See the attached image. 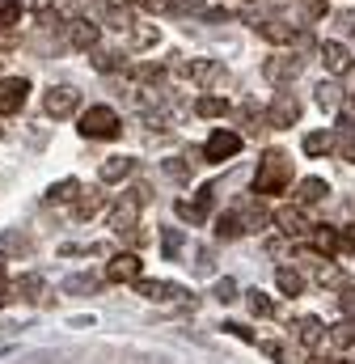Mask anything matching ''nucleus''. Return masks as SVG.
Instances as JSON below:
<instances>
[{"label":"nucleus","instance_id":"nucleus-1","mask_svg":"<svg viewBox=\"0 0 355 364\" xmlns=\"http://www.w3.org/2000/svg\"><path fill=\"white\" fill-rule=\"evenodd\" d=\"M292 186V161L283 153H266L254 174V195H283Z\"/></svg>","mask_w":355,"mask_h":364},{"label":"nucleus","instance_id":"nucleus-2","mask_svg":"<svg viewBox=\"0 0 355 364\" xmlns=\"http://www.w3.org/2000/svg\"><path fill=\"white\" fill-rule=\"evenodd\" d=\"M119 132H123V123H119V114L110 106H89L81 114V136L85 140H114Z\"/></svg>","mask_w":355,"mask_h":364},{"label":"nucleus","instance_id":"nucleus-3","mask_svg":"<svg viewBox=\"0 0 355 364\" xmlns=\"http://www.w3.org/2000/svg\"><path fill=\"white\" fill-rule=\"evenodd\" d=\"M140 199L127 191L123 195V203H114V212H110V229L119 233V237H131V242H144V233H140Z\"/></svg>","mask_w":355,"mask_h":364},{"label":"nucleus","instance_id":"nucleus-4","mask_svg":"<svg viewBox=\"0 0 355 364\" xmlns=\"http://www.w3.org/2000/svg\"><path fill=\"white\" fill-rule=\"evenodd\" d=\"M43 110H47V119H72L81 110V93L72 85H51L43 93Z\"/></svg>","mask_w":355,"mask_h":364},{"label":"nucleus","instance_id":"nucleus-5","mask_svg":"<svg viewBox=\"0 0 355 364\" xmlns=\"http://www.w3.org/2000/svg\"><path fill=\"white\" fill-rule=\"evenodd\" d=\"M237 153H241V136H237V132H224V127L212 132L207 144H203V157H207V161H229V157H237Z\"/></svg>","mask_w":355,"mask_h":364},{"label":"nucleus","instance_id":"nucleus-6","mask_svg":"<svg viewBox=\"0 0 355 364\" xmlns=\"http://www.w3.org/2000/svg\"><path fill=\"white\" fill-rule=\"evenodd\" d=\"M263 77L271 85H292L300 77V60L296 55H271V60H263Z\"/></svg>","mask_w":355,"mask_h":364},{"label":"nucleus","instance_id":"nucleus-7","mask_svg":"<svg viewBox=\"0 0 355 364\" xmlns=\"http://www.w3.org/2000/svg\"><path fill=\"white\" fill-rule=\"evenodd\" d=\"M136 292L144 301H153V305H170V301H182L186 296V288H178L170 279H136Z\"/></svg>","mask_w":355,"mask_h":364},{"label":"nucleus","instance_id":"nucleus-8","mask_svg":"<svg viewBox=\"0 0 355 364\" xmlns=\"http://www.w3.org/2000/svg\"><path fill=\"white\" fill-rule=\"evenodd\" d=\"M212 203H216V186H199L195 203H190V199H178V216L190 220V225H203L207 212H212Z\"/></svg>","mask_w":355,"mask_h":364},{"label":"nucleus","instance_id":"nucleus-9","mask_svg":"<svg viewBox=\"0 0 355 364\" xmlns=\"http://www.w3.org/2000/svg\"><path fill=\"white\" fill-rule=\"evenodd\" d=\"M322 64H326V73H330V77H347V73H351V64H355V55H351V47H343V43L326 38V43H322Z\"/></svg>","mask_w":355,"mask_h":364},{"label":"nucleus","instance_id":"nucleus-10","mask_svg":"<svg viewBox=\"0 0 355 364\" xmlns=\"http://www.w3.org/2000/svg\"><path fill=\"white\" fill-rule=\"evenodd\" d=\"M263 119L271 123V127H292V123L300 119V102H296L292 93H279V97H275V102L266 106Z\"/></svg>","mask_w":355,"mask_h":364},{"label":"nucleus","instance_id":"nucleus-11","mask_svg":"<svg viewBox=\"0 0 355 364\" xmlns=\"http://www.w3.org/2000/svg\"><path fill=\"white\" fill-rule=\"evenodd\" d=\"M26 93H30L26 77H4L0 81V114H17L26 106Z\"/></svg>","mask_w":355,"mask_h":364},{"label":"nucleus","instance_id":"nucleus-12","mask_svg":"<svg viewBox=\"0 0 355 364\" xmlns=\"http://www.w3.org/2000/svg\"><path fill=\"white\" fill-rule=\"evenodd\" d=\"M178 73L190 77V81H199V85H216V81H224V68H220L216 60H190V64H178Z\"/></svg>","mask_w":355,"mask_h":364},{"label":"nucleus","instance_id":"nucleus-13","mask_svg":"<svg viewBox=\"0 0 355 364\" xmlns=\"http://www.w3.org/2000/svg\"><path fill=\"white\" fill-rule=\"evenodd\" d=\"M275 225H279V229H283L288 237H305V233L313 229L300 203H292V208H279V212H275Z\"/></svg>","mask_w":355,"mask_h":364},{"label":"nucleus","instance_id":"nucleus-14","mask_svg":"<svg viewBox=\"0 0 355 364\" xmlns=\"http://www.w3.org/2000/svg\"><path fill=\"white\" fill-rule=\"evenodd\" d=\"M140 272H144V263H140L136 255H114L110 267H106V279H114V284H136Z\"/></svg>","mask_w":355,"mask_h":364},{"label":"nucleus","instance_id":"nucleus-15","mask_svg":"<svg viewBox=\"0 0 355 364\" xmlns=\"http://www.w3.org/2000/svg\"><path fill=\"white\" fill-rule=\"evenodd\" d=\"M43 292H47V279L43 275H21V279H13V301H26V305H38L43 301Z\"/></svg>","mask_w":355,"mask_h":364},{"label":"nucleus","instance_id":"nucleus-16","mask_svg":"<svg viewBox=\"0 0 355 364\" xmlns=\"http://www.w3.org/2000/svg\"><path fill=\"white\" fill-rule=\"evenodd\" d=\"M102 203H106V195H102L97 186H89V191L81 186V191L72 195V216H77V220H89V216L102 212Z\"/></svg>","mask_w":355,"mask_h":364},{"label":"nucleus","instance_id":"nucleus-17","mask_svg":"<svg viewBox=\"0 0 355 364\" xmlns=\"http://www.w3.org/2000/svg\"><path fill=\"white\" fill-rule=\"evenodd\" d=\"M131 170H136L131 157H106V161L97 166V178L102 182H127L131 178Z\"/></svg>","mask_w":355,"mask_h":364},{"label":"nucleus","instance_id":"nucleus-18","mask_svg":"<svg viewBox=\"0 0 355 364\" xmlns=\"http://www.w3.org/2000/svg\"><path fill=\"white\" fill-rule=\"evenodd\" d=\"M305 259H309V267H313V275H317V284H322V288H347V275L339 272L334 263L313 259V255H305Z\"/></svg>","mask_w":355,"mask_h":364},{"label":"nucleus","instance_id":"nucleus-19","mask_svg":"<svg viewBox=\"0 0 355 364\" xmlns=\"http://www.w3.org/2000/svg\"><path fill=\"white\" fill-rule=\"evenodd\" d=\"M68 43H72L77 51H89V47H97V26H93L89 17H77V21L68 26Z\"/></svg>","mask_w":355,"mask_h":364},{"label":"nucleus","instance_id":"nucleus-20","mask_svg":"<svg viewBox=\"0 0 355 364\" xmlns=\"http://www.w3.org/2000/svg\"><path fill=\"white\" fill-rule=\"evenodd\" d=\"M326 195H330L326 178H305L300 186H296V203H300V208H313V203H322Z\"/></svg>","mask_w":355,"mask_h":364},{"label":"nucleus","instance_id":"nucleus-21","mask_svg":"<svg viewBox=\"0 0 355 364\" xmlns=\"http://www.w3.org/2000/svg\"><path fill=\"white\" fill-rule=\"evenodd\" d=\"M322 339H326V326H322L317 318H300V322H296V343H300V348H317Z\"/></svg>","mask_w":355,"mask_h":364},{"label":"nucleus","instance_id":"nucleus-22","mask_svg":"<svg viewBox=\"0 0 355 364\" xmlns=\"http://www.w3.org/2000/svg\"><path fill=\"white\" fill-rule=\"evenodd\" d=\"M258 34L271 43H300V34L288 26V21H258Z\"/></svg>","mask_w":355,"mask_h":364},{"label":"nucleus","instance_id":"nucleus-23","mask_svg":"<svg viewBox=\"0 0 355 364\" xmlns=\"http://www.w3.org/2000/svg\"><path fill=\"white\" fill-rule=\"evenodd\" d=\"M97 288H102V279H97V275H68V279H64V292H68V296H93V292H97Z\"/></svg>","mask_w":355,"mask_h":364},{"label":"nucleus","instance_id":"nucleus-24","mask_svg":"<svg viewBox=\"0 0 355 364\" xmlns=\"http://www.w3.org/2000/svg\"><path fill=\"white\" fill-rule=\"evenodd\" d=\"M246 233V220L237 216V212H229V216H220L216 220V237H224V242H237Z\"/></svg>","mask_w":355,"mask_h":364},{"label":"nucleus","instance_id":"nucleus-25","mask_svg":"<svg viewBox=\"0 0 355 364\" xmlns=\"http://www.w3.org/2000/svg\"><path fill=\"white\" fill-rule=\"evenodd\" d=\"M275 284H279L283 296H300V288H305V279H300L296 267H279V272H275Z\"/></svg>","mask_w":355,"mask_h":364},{"label":"nucleus","instance_id":"nucleus-26","mask_svg":"<svg viewBox=\"0 0 355 364\" xmlns=\"http://www.w3.org/2000/svg\"><path fill=\"white\" fill-rule=\"evenodd\" d=\"M326 339H330L334 348H351L355 343V322H334V326H326Z\"/></svg>","mask_w":355,"mask_h":364},{"label":"nucleus","instance_id":"nucleus-27","mask_svg":"<svg viewBox=\"0 0 355 364\" xmlns=\"http://www.w3.org/2000/svg\"><path fill=\"white\" fill-rule=\"evenodd\" d=\"M330 149H334V136H330V132H309V136H305V153H309V157H322V153H330Z\"/></svg>","mask_w":355,"mask_h":364},{"label":"nucleus","instance_id":"nucleus-28","mask_svg":"<svg viewBox=\"0 0 355 364\" xmlns=\"http://www.w3.org/2000/svg\"><path fill=\"white\" fill-rule=\"evenodd\" d=\"M246 305H250V314H254V318H271V314H275V301L266 296L263 288H254V292H246Z\"/></svg>","mask_w":355,"mask_h":364},{"label":"nucleus","instance_id":"nucleus-29","mask_svg":"<svg viewBox=\"0 0 355 364\" xmlns=\"http://www.w3.org/2000/svg\"><path fill=\"white\" fill-rule=\"evenodd\" d=\"M313 93H317V106H322V110H339V102H343V90H339L334 81H322Z\"/></svg>","mask_w":355,"mask_h":364},{"label":"nucleus","instance_id":"nucleus-30","mask_svg":"<svg viewBox=\"0 0 355 364\" xmlns=\"http://www.w3.org/2000/svg\"><path fill=\"white\" fill-rule=\"evenodd\" d=\"M157 38H161V30H157V26H136V30H131V47H136V51L157 47Z\"/></svg>","mask_w":355,"mask_h":364},{"label":"nucleus","instance_id":"nucleus-31","mask_svg":"<svg viewBox=\"0 0 355 364\" xmlns=\"http://www.w3.org/2000/svg\"><path fill=\"white\" fill-rule=\"evenodd\" d=\"M224 110H229V102H224V97H212V93L195 102V114H203V119H220Z\"/></svg>","mask_w":355,"mask_h":364},{"label":"nucleus","instance_id":"nucleus-32","mask_svg":"<svg viewBox=\"0 0 355 364\" xmlns=\"http://www.w3.org/2000/svg\"><path fill=\"white\" fill-rule=\"evenodd\" d=\"M161 170H165L174 182H186V178H190V170H195V161H190V157H165V166H161Z\"/></svg>","mask_w":355,"mask_h":364},{"label":"nucleus","instance_id":"nucleus-33","mask_svg":"<svg viewBox=\"0 0 355 364\" xmlns=\"http://www.w3.org/2000/svg\"><path fill=\"white\" fill-rule=\"evenodd\" d=\"M77 191H81V182H77V178H64V182H55V186L47 191V199H51V203H64V199H72Z\"/></svg>","mask_w":355,"mask_h":364},{"label":"nucleus","instance_id":"nucleus-34","mask_svg":"<svg viewBox=\"0 0 355 364\" xmlns=\"http://www.w3.org/2000/svg\"><path fill=\"white\" fill-rule=\"evenodd\" d=\"M21 17V0H0V30H13Z\"/></svg>","mask_w":355,"mask_h":364},{"label":"nucleus","instance_id":"nucleus-35","mask_svg":"<svg viewBox=\"0 0 355 364\" xmlns=\"http://www.w3.org/2000/svg\"><path fill=\"white\" fill-rule=\"evenodd\" d=\"M4 250H9V255H30L34 242H30L26 233H4Z\"/></svg>","mask_w":355,"mask_h":364},{"label":"nucleus","instance_id":"nucleus-36","mask_svg":"<svg viewBox=\"0 0 355 364\" xmlns=\"http://www.w3.org/2000/svg\"><path fill=\"white\" fill-rule=\"evenodd\" d=\"M102 17H106L114 30H131V17H127V9H102Z\"/></svg>","mask_w":355,"mask_h":364},{"label":"nucleus","instance_id":"nucleus-37","mask_svg":"<svg viewBox=\"0 0 355 364\" xmlns=\"http://www.w3.org/2000/svg\"><path fill=\"white\" fill-rule=\"evenodd\" d=\"M161 250H165L170 259H178V250H182V233H178V229H165V233H161Z\"/></svg>","mask_w":355,"mask_h":364},{"label":"nucleus","instance_id":"nucleus-38","mask_svg":"<svg viewBox=\"0 0 355 364\" xmlns=\"http://www.w3.org/2000/svg\"><path fill=\"white\" fill-rule=\"evenodd\" d=\"M216 301H224V305H229V301H237V284H233L229 275H224V279H216Z\"/></svg>","mask_w":355,"mask_h":364},{"label":"nucleus","instance_id":"nucleus-39","mask_svg":"<svg viewBox=\"0 0 355 364\" xmlns=\"http://www.w3.org/2000/svg\"><path fill=\"white\" fill-rule=\"evenodd\" d=\"M334 149H339V157H343V161H355V132H343V140H339Z\"/></svg>","mask_w":355,"mask_h":364},{"label":"nucleus","instance_id":"nucleus-40","mask_svg":"<svg viewBox=\"0 0 355 364\" xmlns=\"http://www.w3.org/2000/svg\"><path fill=\"white\" fill-rule=\"evenodd\" d=\"M114 64H119V60H114L110 51H93V68H97V73H110Z\"/></svg>","mask_w":355,"mask_h":364},{"label":"nucleus","instance_id":"nucleus-41","mask_svg":"<svg viewBox=\"0 0 355 364\" xmlns=\"http://www.w3.org/2000/svg\"><path fill=\"white\" fill-rule=\"evenodd\" d=\"M224 331H229V335H237V339H246V343H254V331H250L246 322H224Z\"/></svg>","mask_w":355,"mask_h":364},{"label":"nucleus","instance_id":"nucleus-42","mask_svg":"<svg viewBox=\"0 0 355 364\" xmlns=\"http://www.w3.org/2000/svg\"><path fill=\"white\" fill-rule=\"evenodd\" d=\"M195 272L199 275L212 272V250H195Z\"/></svg>","mask_w":355,"mask_h":364},{"label":"nucleus","instance_id":"nucleus-43","mask_svg":"<svg viewBox=\"0 0 355 364\" xmlns=\"http://www.w3.org/2000/svg\"><path fill=\"white\" fill-rule=\"evenodd\" d=\"M136 77H140V81H157V77H161V64H140Z\"/></svg>","mask_w":355,"mask_h":364},{"label":"nucleus","instance_id":"nucleus-44","mask_svg":"<svg viewBox=\"0 0 355 364\" xmlns=\"http://www.w3.org/2000/svg\"><path fill=\"white\" fill-rule=\"evenodd\" d=\"M305 13L317 21V17H326V0H305Z\"/></svg>","mask_w":355,"mask_h":364},{"label":"nucleus","instance_id":"nucleus-45","mask_svg":"<svg viewBox=\"0 0 355 364\" xmlns=\"http://www.w3.org/2000/svg\"><path fill=\"white\" fill-rule=\"evenodd\" d=\"M51 4L55 0H21V9H30V13H51Z\"/></svg>","mask_w":355,"mask_h":364},{"label":"nucleus","instance_id":"nucleus-46","mask_svg":"<svg viewBox=\"0 0 355 364\" xmlns=\"http://www.w3.org/2000/svg\"><path fill=\"white\" fill-rule=\"evenodd\" d=\"M263 352L271 356V360H279V364H288V352L279 348V343H263Z\"/></svg>","mask_w":355,"mask_h":364},{"label":"nucleus","instance_id":"nucleus-47","mask_svg":"<svg viewBox=\"0 0 355 364\" xmlns=\"http://www.w3.org/2000/svg\"><path fill=\"white\" fill-rule=\"evenodd\" d=\"M343 309L355 314V288H343Z\"/></svg>","mask_w":355,"mask_h":364},{"label":"nucleus","instance_id":"nucleus-48","mask_svg":"<svg viewBox=\"0 0 355 364\" xmlns=\"http://www.w3.org/2000/svg\"><path fill=\"white\" fill-rule=\"evenodd\" d=\"M136 364H170L165 356H144V360H136Z\"/></svg>","mask_w":355,"mask_h":364},{"label":"nucleus","instance_id":"nucleus-49","mask_svg":"<svg viewBox=\"0 0 355 364\" xmlns=\"http://www.w3.org/2000/svg\"><path fill=\"white\" fill-rule=\"evenodd\" d=\"M309 364H339V360H322V356H313V360H309Z\"/></svg>","mask_w":355,"mask_h":364},{"label":"nucleus","instance_id":"nucleus-50","mask_svg":"<svg viewBox=\"0 0 355 364\" xmlns=\"http://www.w3.org/2000/svg\"><path fill=\"white\" fill-rule=\"evenodd\" d=\"M347 26H351V34H355V17H347Z\"/></svg>","mask_w":355,"mask_h":364},{"label":"nucleus","instance_id":"nucleus-51","mask_svg":"<svg viewBox=\"0 0 355 364\" xmlns=\"http://www.w3.org/2000/svg\"><path fill=\"white\" fill-rule=\"evenodd\" d=\"M68 4H77V9H81V4H85V0H68Z\"/></svg>","mask_w":355,"mask_h":364},{"label":"nucleus","instance_id":"nucleus-52","mask_svg":"<svg viewBox=\"0 0 355 364\" xmlns=\"http://www.w3.org/2000/svg\"><path fill=\"white\" fill-rule=\"evenodd\" d=\"M127 4H144V0H127Z\"/></svg>","mask_w":355,"mask_h":364},{"label":"nucleus","instance_id":"nucleus-53","mask_svg":"<svg viewBox=\"0 0 355 364\" xmlns=\"http://www.w3.org/2000/svg\"><path fill=\"white\" fill-rule=\"evenodd\" d=\"M339 364H351V360H339Z\"/></svg>","mask_w":355,"mask_h":364},{"label":"nucleus","instance_id":"nucleus-54","mask_svg":"<svg viewBox=\"0 0 355 364\" xmlns=\"http://www.w3.org/2000/svg\"><path fill=\"white\" fill-rule=\"evenodd\" d=\"M351 106H355V93H351Z\"/></svg>","mask_w":355,"mask_h":364}]
</instances>
